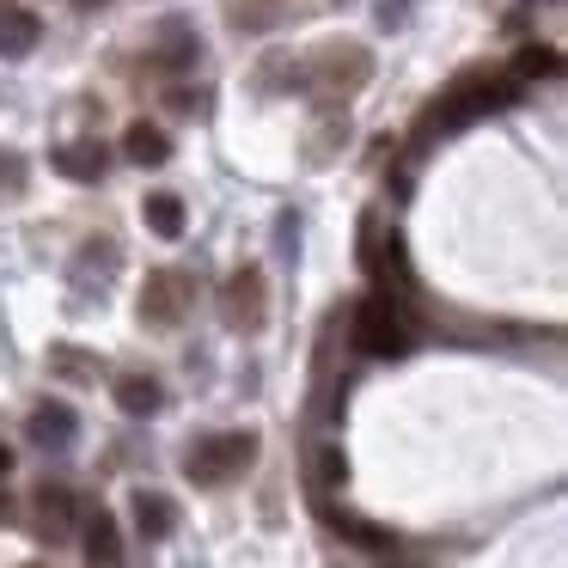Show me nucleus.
<instances>
[{
  "label": "nucleus",
  "instance_id": "obj_1",
  "mask_svg": "<svg viewBox=\"0 0 568 568\" xmlns=\"http://www.w3.org/2000/svg\"><path fill=\"white\" fill-rule=\"evenodd\" d=\"M507 104H519V80H501V74H470V80H458L453 92H440V104H434L428 116L416 123V141H428L434 129H465V123H477V116H495V111H507Z\"/></svg>",
  "mask_w": 568,
  "mask_h": 568
},
{
  "label": "nucleus",
  "instance_id": "obj_2",
  "mask_svg": "<svg viewBox=\"0 0 568 568\" xmlns=\"http://www.w3.org/2000/svg\"><path fill=\"white\" fill-rule=\"evenodd\" d=\"M251 465H257V434L251 428L202 434V440H190V453H184V477L196 483V489H221V483L245 477Z\"/></svg>",
  "mask_w": 568,
  "mask_h": 568
},
{
  "label": "nucleus",
  "instance_id": "obj_3",
  "mask_svg": "<svg viewBox=\"0 0 568 568\" xmlns=\"http://www.w3.org/2000/svg\"><path fill=\"white\" fill-rule=\"evenodd\" d=\"M348 336H355V348L373 355V361H404L409 348H416V331H409V318L392 306V294L361 300L355 318H348Z\"/></svg>",
  "mask_w": 568,
  "mask_h": 568
},
{
  "label": "nucleus",
  "instance_id": "obj_4",
  "mask_svg": "<svg viewBox=\"0 0 568 568\" xmlns=\"http://www.w3.org/2000/svg\"><path fill=\"white\" fill-rule=\"evenodd\" d=\"M221 318L226 331H263V318H270V287H263V270H233L221 287Z\"/></svg>",
  "mask_w": 568,
  "mask_h": 568
},
{
  "label": "nucleus",
  "instance_id": "obj_5",
  "mask_svg": "<svg viewBox=\"0 0 568 568\" xmlns=\"http://www.w3.org/2000/svg\"><path fill=\"white\" fill-rule=\"evenodd\" d=\"M190 300H196V287H190L184 270H153L148 287H141V324H160V331H172V324H184Z\"/></svg>",
  "mask_w": 568,
  "mask_h": 568
},
{
  "label": "nucleus",
  "instance_id": "obj_6",
  "mask_svg": "<svg viewBox=\"0 0 568 568\" xmlns=\"http://www.w3.org/2000/svg\"><path fill=\"white\" fill-rule=\"evenodd\" d=\"M50 172L68 178V184H99V178L111 172V153H104L99 141H62V148L50 153Z\"/></svg>",
  "mask_w": 568,
  "mask_h": 568
},
{
  "label": "nucleus",
  "instance_id": "obj_7",
  "mask_svg": "<svg viewBox=\"0 0 568 568\" xmlns=\"http://www.w3.org/2000/svg\"><path fill=\"white\" fill-rule=\"evenodd\" d=\"M31 526H38L43 544H62L68 531H74V495H68L62 483H43V489L31 495Z\"/></svg>",
  "mask_w": 568,
  "mask_h": 568
},
{
  "label": "nucleus",
  "instance_id": "obj_8",
  "mask_svg": "<svg viewBox=\"0 0 568 568\" xmlns=\"http://www.w3.org/2000/svg\"><path fill=\"white\" fill-rule=\"evenodd\" d=\"M26 434H31V446H43V453H68L74 434H80V416L68 404H38L26 416Z\"/></svg>",
  "mask_w": 568,
  "mask_h": 568
},
{
  "label": "nucleus",
  "instance_id": "obj_9",
  "mask_svg": "<svg viewBox=\"0 0 568 568\" xmlns=\"http://www.w3.org/2000/svg\"><path fill=\"white\" fill-rule=\"evenodd\" d=\"M80 544H87V556H92L99 568H116V562H123V531H116L111 507H92V514L80 519Z\"/></svg>",
  "mask_w": 568,
  "mask_h": 568
},
{
  "label": "nucleus",
  "instance_id": "obj_10",
  "mask_svg": "<svg viewBox=\"0 0 568 568\" xmlns=\"http://www.w3.org/2000/svg\"><path fill=\"white\" fill-rule=\"evenodd\" d=\"M129 514H135V531L148 544H160V538H172V531H178V501H172V495H160V489H135V507H129Z\"/></svg>",
  "mask_w": 568,
  "mask_h": 568
},
{
  "label": "nucleus",
  "instance_id": "obj_11",
  "mask_svg": "<svg viewBox=\"0 0 568 568\" xmlns=\"http://www.w3.org/2000/svg\"><path fill=\"white\" fill-rule=\"evenodd\" d=\"M38 38H43L38 13H26V7H0V55H7V62H26V55L38 50Z\"/></svg>",
  "mask_w": 568,
  "mask_h": 568
},
{
  "label": "nucleus",
  "instance_id": "obj_12",
  "mask_svg": "<svg viewBox=\"0 0 568 568\" xmlns=\"http://www.w3.org/2000/svg\"><path fill=\"white\" fill-rule=\"evenodd\" d=\"M111 397H116L123 416H160L165 409V385L153 379V373H123V379L111 385Z\"/></svg>",
  "mask_w": 568,
  "mask_h": 568
},
{
  "label": "nucleus",
  "instance_id": "obj_13",
  "mask_svg": "<svg viewBox=\"0 0 568 568\" xmlns=\"http://www.w3.org/2000/svg\"><path fill=\"white\" fill-rule=\"evenodd\" d=\"M141 221H148L153 239H184V196L178 190H148V202H141Z\"/></svg>",
  "mask_w": 568,
  "mask_h": 568
},
{
  "label": "nucleus",
  "instance_id": "obj_14",
  "mask_svg": "<svg viewBox=\"0 0 568 568\" xmlns=\"http://www.w3.org/2000/svg\"><path fill=\"white\" fill-rule=\"evenodd\" d=\"M123 160H129V165H165V160H172V141H165V129L129 123V129H123Z\"/></svg>",
  "mask_w": 568,
  "mask_h": 568
},
{
  "label": "nucleus",
  "instance_id": "obj_15",
  "mask_svg": "<svg viewBox=\"0 0 568 568\" xmlns=\"http://www.w3.org/2000/svg\"><path fill=\"white\" fill-rule=\"evenodd\" d=\"M562 74V55L550 50V43H526V50L514 55V80H556Z\"/></svg>",
  "mask_w": 568,
  "mask_h": 568
},
{
  "label": "nucleus",
  "instance_id": "obj_16",
  "mask_svg": "<svg viewBox=\"0 0 568 568\" xmlns=\"http://www.w3.org/2000/svg\"><path fill=\"white\" fill-rule=\"evenodd\" d=\"M331 526L343 531L348 544H361V550H392V544H397L385 526H373V519H355V514H331Z\"/></svg>",
  "mask_w": 568,
  "mask_h": 568
},
{
  "label": "nucleus",
  "instance_id": "obj_17",
  "mask_svg": "<svg viewBox=\"0 0 568 568\" xmlns=\"http://www.w3.org/2000/svg\"><path fill=\"white\" fill-rule=\"evenodd\" d=\"M343 477H348L343 453H336V446H324V453H318V489H336Z\"/></svg>",
  "mask_w": 568,
  "mask_h": 568
},
{
  "label": "nucleus",
  "instance_id": "obj_18",
  "mask_svg": "<svg viewBox=\"0 0 568 568\" xmlns=\"http://www.w3.org/2000/svg\"><path fill=\"white\" fill-rule=\"evenodd\" d=\"M19 178H26V165H19L13 153H0V196H7V190H19Z\"/></svg>",
  "mask_w": 568,
  "mask_h": 568
},
{
  "label": "nucleus",
  "instance_id": "obj_19",
  "mask_svg": "<svg viewBox=\"0 0 568 568\" xmlns=\"http://www.w3.org/2000/svg\"><path fill=\"white\" fill-rule=\"evenodd\" d=\"M7 519H13V495L0 489V526H7Z\"/></svg>",
  "mask_w": 568,
  "mask_h": 568
},
{
  "label": "nucleus",
  "instance_id": "obj_20",
  "mask_svg": "<svg viewBox=\"0 0 568 568\" xmlns=\"http://www.w3.org/2000/svg\"><path fill=\"white\" fill-rule=\"evenodd\" d=\"M7 470H13V453H7V446H0V483H7Z\"/></svg>",
  "mask_w": 568,
  "mask_h": 568
},
{
  "label": "nucleus",
  "instance_id": "obj_21",
  "mask_svg": "<svg viewBox=\"0 0 568 568\" xmlns=\"http://www.w3.org/2000/svg\"><path fill=\"white\" fill-rule=\"evenodd\" d=\"M31 568H38V562H31Z\"/></svg>",
  "mask_w": 568,
  "mask_h": 568
}]
</instances>
